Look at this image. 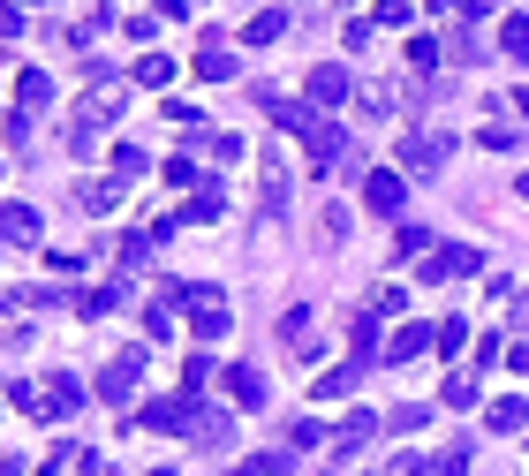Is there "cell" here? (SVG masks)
Segmentation results:
<instances>
[{
    "label": "cell",
    "mask_w": 529,
    "mask_h": 476,
    "mask_svg": "<svg viewBox=\"0 0 529 476\" xmlns=\"http://www.w3.org/2000/svg\"><path fill=\"white\" fill-rule=\"evenodd\" d=\"M446 159H454V136H439V129H409V144H401V167H409V174H439Z\"/></svg>",
    "instance_id": "6da1fadb"
},
{
    "label": "cell",
    "mask_w": 529,
    "mask_h": 476,
    "mask_svg": "<svg viewBox=\"0 0 529 476\" xmlns=\"http://www.w3.org/2000/svg\"><path fill=\"white\" fill-rule=\"evenodd\" d=\"M189 68H197L205 84H235V76H242V61L227 53V38H220V31H205V38H197V61H189Z\"/></svg>",
    "instance_id": "7a4b0ae2"
},
{
    "label": "cell",
    "mask_w": 529,
    "mask_h": 476,
    "mask_svg": "<svg viewBox=\"0 0 529 476\" xmlns=\"http://www.w3.org/2000/svg\"><path fill=\"white\" fill-rule=\"evenodd\" d=\"M401 197H409V174H393V167H378L363 182V204H371L378 220H401Z\"/></svg>",
    "instance_id": "3957f363"
},
{
    "label": "cell",
    "mask_w": 529,
    "mask_h": 476,
    "mask_svg": "<svg viewBox=\"0 0 529 476\" xmlns=\"http://www.w3.org/2000/svg\"><path fill=\"white\" fill-rule=\"evenodd\" d=\"M303 99L318 106V114H325V106H341V99H348V68L318 61V68H310V76H303Z\"/></svg>",
    "instance_id": "277c9868"
},
{
    "label": "cell",
    "mask_w": 529,
    "mask_h": 476,
    "mask_svg": "<svg viewBox=\"0 0 529 476\" xmlns=\"http://www.w3.org/2000/svg\"><path fill=\"white\" fill-rule=\"evenodd\" d=\"M137 378H144V356L129 348V356H114V363L99 371V401H129V393H137Z\"/></svg>",
    "instance_id": "5b68a950"
},
{
    "label": "cell",
    "mask_w": 529,
    "mask_h": 476,
    "mask_svg": "<svg viewBox=\"0 0 529 476\" xmlns=\"http://www.w3.org/2000/svg\"><path fill=\"white\" fill-rule=\"evenodd\" d=\"M137 424L144 431H189V424H197V401H189V393H182V401H144Z\"/></svg>",
    "instance_id": "8992f818"
},
{
    "label": "cell",
    "mask_w": 529,
    "mask_h": 476,
    "mask_svg": "<svg viewBox=\"0 0 529 476\" xmlns=\"http://www.w3.org/2000/svg\"><path fill=\"white\" fill-rule=\"evenodd\" d=\"M46 220H38V204H0V242H38Z\"/></svg>",
    "instance_id": "52a82bcc"
},
{
    "label": "cell",
    "mask_w": 529,
    "mask_h": 476,
    "mask_svg": "<svg viewBox=\"0 0 529 476\" xmlns=\"http://www.w3.org/2000/svg\"><path fill=\"white\" fill-rule=\"evenodd\" d=\"M461 272H477V250H461V242H446V250L424 257V280H461Z\"/></svg>",
    "instance_id": "ba28073f"
},
{
    "label": "cell",
    "mask_w": 529,
    "mask_h": 476,
    "mask_svg": "<svg viewBox=\"0 0 529 476\" xmlns=\"http://www.w3.org/2000/svg\"><path fill=\"white\" fill-rule=\"evenodd\" d=\"M189 439H197V446H212V454H220V446L235 439V416H220V408H197V424H189Z\"/></svg>",
    "instance_id": "9c48e42d"
},
{
    "label": "cell",
    "mask_w": 529,
    "mask_h": 476,
    "mask_svg": "<svg viewBox=\"0 0 529 476\" xmlns=\"http://www.w3.org/2000/svg\"><path fill=\"white\" fill-rule=\"evenodd\" d=\"M227 393H235L242 408H265V393H273V386H265V371H250V363H235V371H227Z\"/></svg>",
    "instance_id": "30bf717a"
},
{
    "label": "cell",
    "mask_w": 529,
    "mask_h": 476,
    "mask_svg": "<svg viewBox=\"0 0 529 476\" xmlns=\"http://www.w3.org/2000/svg\"><path fill=\"white\" fill-rule=\"evenodd\" d=\"M16 99H23V114L53 106V76H46V68H23V76H16Z\"/></svg>",
    "instance_id": "8fae6325"
},
{
    "label": "cell",
    "mask_w": 529,
    "mask_h": 476,
    "mask_svg": "<svg viewBox=\"0 0 529 476\" xmlns=\"http://www.w3.org/2000/svg\"><path fill=\"white\" fill-rule=\"evenodd\" d=\"M378 431H386V424H378V416H348V424L333 431V454H356V446H371Z\"/></svg>",
    "instance_id": "7c38bea8"
},
{
    "label": "cell",
    "mask_w": 529,
    "mask_h": 476,
    "mask_svg": "<svg viewBox=\"0 0 529 476\" xmlns=\"http://www.w3.org/2000/svg\"><path fill=\"white\" fill-rule=\"evenodd\" d=\"M484 424L514 439V431H529V401H522V393H507V401H492V416H484Z\"/></svg>",
    "instance_id": "4fadbf2b"
},
{
    "label": "cell",
    "mask_w": 529,
    "mask_h": 476,
    "mask_svg": "<svg viewBox=\"0 0 529 476\" xmlns=\"http://www.w3.org/2000/svg\"><path fill=\"white\" fill-rule=\"evenodd\" d=\"M431 340H439V333H431V325H401L386 356H393V363H416V356H424V348H431Z\"/></svg>",
    "instance_id": "5bb4252c"
},
{
    "label": "cell",
    "mask_w": 529,
    "mask_h": 476,
    "mask_svg": "<svg viewBox=\"0 0 529 476\" xmlns=\"http://www.w3.org/2000/svg\"><path fill=\"white\" fill-rule=\"evenodd\" d=\"M378 424H386V431H401V439H409V431H424V424H431V408H424V401H401V408H386Z\"/></svg>",
    "instance_id": "9a60e30c"
},
{
    "label": "cell",
    "mask_w": 529,
    "mask_h": 476,
    "mask_svg": "<svg viewBox=\"0 0 529 476\" xmlns=\"http://www.w3.org/2000/svg\"><path fill=\"white\" fill-rule=\"evenodd\" d=\"M46 408L53 416H76V408H84V386H76V378H46Z\"/></svg>",
    "instance_id": "2e32d148"
},
{
    "label": "cell",
    "mask_w": 529,
    "mask_h": 476,
    "mask_svg": "<svg viewBox=\"0 0 529 476\" xmlns=\"http://www.w3.org/2000/svg\"><path fill=\"white\" fill-rule=\"evenodd\" d=\"M499 53H507V61H529V16H507V23H499Z\"/></svg>",
    "instance_id": "e0dca14e"
},
{
    "label": "cell",
    "mask_w": 529,
    "mask_h": 476,
    "mask_svg": "<svg viewBox=\"0 0 529 476\" xmlns=\"http://www.w3.org/2000/svg\"><path fill=\"white\" fill-rule=\"evenodd\" d=\"M280 31H288V16H280V8H265V16H250V23H242V38H250V46H273Z\"/></svg>",
    "instance_id": "ac0fdd59"
},
{
    "label": "cell",
    "mask_w": 529,
    "mask_h": 476,
    "mask_svg": "<svg viewBox=\"0 0 529 476\" xmlns=\"http://www.w3.org/2000/svg\"><path fill=\"white\" fill-rule=\"evenodd\" d=\"M424 250H431V227H416V220L393 227V257H424Z\"/></svg>",
    "instance_id": "d6986e66"
},
{
    "label": "cell",
    "mask_w": 529,
    "mask_h": 476,
    "mask_svg": "<svg viewBox=\"0 0 529 476\" xmlns=\"http://www.w3.org/2000/svg\"><path fill=\"white\" fill-rule=\"evenodd\" d=\"M439 401H446V408H477V371H454V378L439 386Z\"/></svg>",
    "instance_id": "ffe728a7"
},
{
    "label": "cell",
    "mask_w": 529,
    "mask_h": 476,
    "mask_svg": "<svg viewBox=\"0 0 529 476\" xmlns=\"http://www.w3.org/2000/svg\"><path fill=\"white\" fill-rule=\"evenodd\" d=\"M114 174H121V182H144V174H152V152H137V144H121V152H114Z\"/></svg>",
    "instance_id": "44dd1931"
},
{
    "label": "cell",
    "mask_w": 529,
    "mask_h": 476,
    "mask_svg": "<svg viewBox=\"0 0 529 476\" xmlns=\"http://www.w3.org/2000/svg\"><path fill=\"white\" fill-rule=\"evenodd\" d=\"M356 378H363V363H341V371H325V378H318V401H333V393H356Z\"/></svg>",
    "instance_id": "7402d4cb"
},
{
    "label": "cell",
    "mask_w": 529,
    "mask_h": 476,
    "mask_svg": "<svg viewBox=\"0 0 529 476\" xmlns=\"http://www.w3.org/2000/svg\"><path fill=\"white\" fill-rule=\"evenodd\" d=\"M121 288H76V318H106Z\"/></svg>",
    "instance_id": "603a6c76"
},
{
    "label": "cell",
    "mask_w": 529,
    "mask_h": 476,
    "mask_svg": "<svg viewBox=\"0 0 529 476\" xmlns=\"http://www.w3.org/2000/svg\"><path fill=\"white\" fill-rule=\"evenodd\" d=\"M137 84H174V61H167V53H144V61H137Z\"/></svg>",
    "instance_id": "cb8c5ba5"
},
{
    "label": "cell",
    "mask_w": 529,
    "mask_h": 476,
    "mask_svg": "<svg viewBox=\"0 0 529 476\" xmlns=\"http://www.w3.org/2000/svg\"><path fill=\"white\" fill-rule=\"evenodd\" d=\"M114 197H121L114 182H84V189H76V204H84V212H114Z\"/></svg>",
    "instance_id": "d4e9b609"
},
{
    "label": "cell",
    "mask_w": 529,
    "mask_h": 476,
    "mask_svg": "<svg viewBox=\"0 0 529 476\" xmlns=\"http://www.w3.org/2000/svg\"><path fill=\"white\" fill-rule=\"evenodd\" d=\"M280 340H288V348H303V340H310V310H303V303L280 318Z\"/></svg>",
    "instance_id": "484cf974"
},
{
    "label": "cell",
    "mask_w": 529,
    "mask_h": 476,
    "mask_svg": "<svg viewBox=\"0 0 529 476\" xmlns=\"http://www.w3.org/2000/svg\"><path fill=\"white\" fill-rule=\"evenodd\" d=\"M446 53H439V38H409V68H439Z\"/></svg>",
    "instance_id": "4316f807"
},
{
    "label": "cell",
    "mask_w": 529,
    "mask_h": 476,
    "mask_svg": "<svg viewBox=\"0 0 529 476\" xmlns=\"http://www.w3.org/2000/svg\"><path fill=\"white\" fill-rule=\"evenodd\" d=\"M235 476H288V454H257V461H242Z\"/></svg>",
    "instance_id": "83f0119b"
},
{
    "label": "cell",
    "mask_w": 529,
    "mask_h": 476,
    "mask_svg": "<svg viewBox=\"0 0 529 476\" xmlns=\"http://www.w3.org/2000/svg\"><path fill=\"white\" fill-rule=\"evenodd\" d=\"M318 227H325L333 242H341V235H348V204H333V197H325V220H318Z\"/></svg>",
    "instance_id": "f1b7e54d"
},
{
    "label": "cell",
    "mask_w": 529,
    "mask_h": 476,
    "mask_svg": "<svg viewBox=\"0 0 529 476\" xmlns=\"http://www.w3.org/2000/svg\"><path fill=\"white\" fill-rule=\"evenodd\" d=\"M439 348H446V356H454V348H469V325L446 318V325H439Z\"/></svg>",
    "instance_id": "f546056e"
},
{
    "label": "cell",
    "mask_w": 529,
    "mask_h": 476,
    "mask_svg": "<svg viewBox=\"0 0 529 476\" xmlns=\"http://www.w3.org/2000/svg\"><path fill=\"white\" fill-rule=\"evenodd\" d=\"M144 333H152V340H167V333H174V310H167V303H159V310H144Z\"/></svg>",
    "instance_id": "4dcf8cb0"
},
{
    "label": "cell",
    "mask_w": 529,
    "mask_h": 476,
    "mask_svg": "<svg viewBox=\"0 0 529 476\" xmlns=\"http://www.w3.org/2000/svg\"><path fill=\"white\" fill-rule=\"evenodd\" d=\"M197 333H205V340H220V333H227V310H220V303H212V310H197Z\"/></svg>",
    "instance_id": "1f68e13d"
},
{
    "label": "cell",
    "mask_w": 529,
    "mask_h": 476,
    "mask_svg": "<svg viewBox=\"0 0 529 476\" xmlns=\"http://www.w3.org/2000/svg\"><path fill=\"white\" fill-rule=\"evenodd\" d=\"M378 23H386V31H401V23H409V0H378Z\"/></svg>",
    "instance_id": "d6a6232c"
},
{
    "label": "cell",
    "mask_w": 529,
    "mask_h": 476,
    "mask_svg": "<svg viewBox=\"0 0 529 476\" xmlns=\"http://www.w3.org/2000/svg\"><path fill=\"white\" fill-rule=\"evenodd\" d=\"M507 363H514V371H529V340H507Z\"/></svg>",
    "instance_id": "836d02e7"
},
{
    "label": "cell",
    "mask_w": 529,
    "mask_h": 476,
    "mask_svg": "<svg viewBox=\"0 0 529 476\" xmlns=\"http://www.w3.org/2000/svg\"><path fill=\"white\" fill-rule=\"evenodd\" d=\"M16 23H23V16H16V0H0V31H16Z\"/></svg>",
    "instance_id": "e575fe53"
},
{
    "label": "cell",
    "mask_w": 529,
    "mask_h": 476,
    "mask_svg": "<svg viewBox=\"0 0 529 476\" xmlns=\"http://www.w3.org/2000/svg\"><path fill=\"white\" fill-rule=\"evenodd\" d=\"M514 333H529V295H522V303H514Z\"/></svg>",
    "instance_id": "d590c367"
},
{
    "label": "cell",
    "mask_w": 529,
    "mask_h": 476,
    "mask_svg": "<svg viewBox=\"0 0 529 476\" xmlns=\"http://www.w3.org/2000/svg\"><path fill=\"white\" fill-rule=\"evenodd\" d=\"M152 8H159V16H182V8H189V0H152Z\"/></svg>",
    "instance_id": "8d00e7d4"
},
{
    "label": "cell",
    "mask_w": 529,
    "mask_h": 476,
    "mask_svg": "<svg viewBox=\"0 0 529 476\" xmlns=\"http://www.w3.org/2000/svg\"><path fill=\"white\" fill-rule=\"evenodd\" d=\"M514 189H522V197H529V174H522V182H514Z\"/></svg>",
    "instance_id": "74e56055"
},
{
    "label": "cell",
    "mask_w": 529,
    "mask_h": 476,
    "mask_svg": "<svg viewBox=\"0 0 529 476\" xmlns=\"http://www.w3.org/2000/svg\"><path fill=\"white\" fill-rule=\"evenodd\" d=\"M522 114H529V84H522Z\"/></svg>",
    "instance_id": "f35d334b"
}]
</instances>
